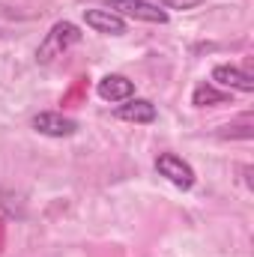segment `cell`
Wrapping results in <instances>:
<instances>
[{
  "label": "cell",
  "instance_id": "7",
  "mask_svg": "<svg viewBox=\"0 0 254 257\" xmlns=\"http://www.w3.org/2000/svg\"><path fill=\"white\" fill-rule=\"evenodd\" d=\"M117 117L120 120H126V123H153L156 117H159V111H156V105L153 102H147V99H126L120 108H117Z\"/></svg>",
  "mask_w": 254,
  "mask_h": 257
},
{
  "label": "cell",
  "instance_id": "5",
  "mask_svg": "<svg viewBox=\"0 0 254 257\" xmlns=\"http://www.w3.org/2000/svg\"><path fill=\"white\" fill-rule=\"evenodd\" d=\"M84 21L96 33H111V36H123L126 33V21L117 12H111V9H84Z\"/></svg>",
  "mask_w": 254,
  "mask_h": 257
},
{
  "label": "cell",
  "instance_id": "9",
  "mask_svg": "<svg viewBox=\"0 0 254 257\" xmlns=\"http://www.w3.org/2000/svg\"><path fill=\"white\" fill-rule=\"evenodd\" d=\"M224 102H230V93L215 90L212 84H197L194 93H191V105H197V108H206V105H224Z\"/></svg>",
  "mask_w": 254,
  "mask_h": 257
},
{
  "label": "cell",
  "instance_id": "2",
  "mask_svg": "<svg viewBox=\"0 0 254 257\" xmlns=\"http://www.w3.org/2000/svg\"><path fill=\"white\" fill-rule=\"evenodd\" d=\"M108 9L117 12L120 18H135V21H147V24H165L168 21V12L159 6V3H150V0H108Z\"/></svg>",
  "mask_w": 254,
  "mask_h": 257
},
{
  "label": "cell",
  "instance_id": "8",
  "mask_svg": "<svg viewBox=\"0 0 254 257\" xmlns=\"http://www.w3.org/2000/svg\"><path fill=\"white\" fill-rule=\"evenodd\" d=\"M99 96L105 102H126V99L135 96V84L123 75H105L99 81Z\"/></svg>",
  "mask_w": 254,
  "mask_h": 257
},
{
  "label": "cell",
  "instance_id": "3",
  "mask_svg": "<svg viewBox=\"0 0 254 257\" xmlns=\"http://www.w3.org/2000/svg\"><path fill=\"white\" fill-rule=\"evenodd\" d=\"M156 171H159L168 183H174L177 189H191L194 180H197L189 162H183V159L174 156V153H159V159H156Z\"/></svg>",
  "mask_w": 254,
  "mask_h": 257
},
{
  "label": "cell",
  "instance_id": "6",
  "mask_svg": "<svg viewBox=\"0 0 254 257\" xmlns=\"http://www.w3.org/2000/svg\"><path fill=\"white\" fill-rule=\"evenodd\" d=\"M212 84L227 87V90H239V93H254V78L248 72L236 69V66H215L212 69Z\"/></svg>",
  "mask_w": 254,
  "mask_h": 257
},
{
  "label": "cell",
  "instance_id": "4",
  "mask_svg": "<svg viewBox=\"0 0 254 257\" xmlns=\"http://www.w3.org/2000/svg\"><path fill=\"white\" fill-rule=\"evenodd\" d=\"M33 128L39 135H48V138H72L78 132V123L63 117V114H57V111H45V114L33 117Z\"/></svg>",
  "mask_w": 254,
  "mask_h": 257
},
{
  "label": "cell",
  "instance_id": "10",
  "mask_svg": "<svg viewBox=\"0 0 254 257\" xmlns=\"http://www.w3.org/2000/svg\"><path fill=\"white\" fill-rule=\"evenodd\" d=\"M200 3H203V0H159L162 9H183V12H186V9H197Z\"/></svg>",
  "mask_w": 254,
  "mask_h": 257
},
{
  "label": "cell",
  "instance_id": "1",
  "mask_svg": "<svg viewBox=\"0 0 254 257\" xmlns=\"http://www.w3.org/2000/svg\"><path fill=\"white\" fill-rule=\"evenodd\" d=\"M75 42H81V33H78V27L72 24V21H60V24H54L51 27V33L45 36V42L39 45V51H36V60L39 63H51L57 54H63L69 45H75Z\"/></svg>",
  "mask_w": 254,
  "mask_h": 257
}]
</instances>
